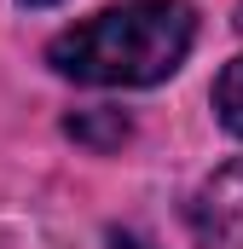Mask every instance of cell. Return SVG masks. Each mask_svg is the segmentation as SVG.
<instances>
[{"label": "cell", "mask_w": 243, "mask_h": 249, "mask_svg": "<svg viewBox=\"0 0 243 249\" xmlns=\"http://www.w3.org/2000/svg\"><path fill=\"white\" fill-rule=\"evenodd\" d=\"M197 18L185 0H127L47 47V64L87 87H156L185 64Z\"/></svg>", "instance_id": "6da1fadb"}, {"label": "cell", "mask_w": 243, "mask_h": 249, "mask_svg": "<svg viewBox=\"0 0 243 249\" xmlns=\"http://www.w3.org/2000/svg\"><path fill=\"white\" fill-rule=\"evenodd\" d=\"M185 220L203 249H243V162H220L191 191Z\"/></svg>", "instance_id": "7a4b0ae2"}, {"label": "cell", "mask_w": 243, "mask_h": 249, "mask_svg": "<svg viewBox=\"0 0 243 249\" xmlns=\"http://www.w3.org/2000/svg\"><path fill=\"white\" fill-rule=\"evenodd\" d=\"M64 133H69V139H81V145H93V151H116L133 127H127L122 110H75V116L64 122Z\"/></svg>", "instance_id": "3957f363"}, {"label": "cell", "mask_w": 243, "mask_h": 249, "mask_svg": "<svg viewBox=\"0 0 243 249\" xmlns=\"http://www.w3.org/2000/svg\"><path fill=\"white\" fill-rule=\"evenodd\" d=\"M214 110H220V122L243 139V58H232L220 70V81H214Z\"/></svg>", "instance_id": "277c9868"}, {"label": "cell", "mask_w": 243, "mask_h": 249, "mask_svg": "<svg viewBox=\"0 0 243 249\" xmlns=\"http://www.w3.org/2000/svg\"><path fill=\"white\" fill-rule=\"evenodd\" d=\"M110 249H151L145 238H133V232H110Z\"/></svg>", "instance_id": "5b68a950"}, {"label": "cell", "mask_w": 243, "mask_h": 249, "mask_svg": "<svg viewBox=\"0 0 243 249\" xmlns=\"http://www.w3.org/2000/svg\"><path fill=\"white\" fill-rule=\"evenodd\" d=\"M23 6H58V0H23Z\"/></svg>", "instance_id": "8992f818"}]
</instances>
